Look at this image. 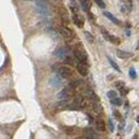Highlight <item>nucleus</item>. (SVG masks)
<instances>
[{"mask_svg": "<svg viewBox=\"0 0 139 139\" xmlns=\"http://www.w3.org/2000/svg\"><path fill=\"white\" fill-rule=\"evenodd\" d=\"M74 56L76 60L78 61V63H85L87 64L88 61V56H87V52L85 51V48H84V45L78 43V44L75 46V49H74Z\"/></svg>", "mask_w": 139, "mask_h": 139, "instance_id": "1", "label": "nucleus"}, {"mask_svg": "<svg viewBox=\"0 0 139 139\" xmlns=\"http://www.w3.org/2000/svg\"><path fill=\"white\" fill-rule=\"evenodd\" d=\"M58 72L60 74V76H61L62 78H65V79H71V78L73 77L74 75V72L73 70L71 69V67L66 66V65H63V66H60Z\"/></svg>", "mask_w": 139, "mask_h": 139, "instance_id": "2", "label": "nucleus"}, {"mask_svg": "<svg viewBox=\"0 0 139 139\" xmlns=\"http://www.w3.org/2000/svg\"><path fill=\"white\" fill-rule=\"evenodd\" d=\"M102 33H103V35H104V38L106 39V40L109 41V42H111L112 44H115V45H119L120 44V39L118 37H116V35L109 34L108 32L104 29V28H102Z\"/></svg>", "mask_w": 139, "mask_h": 139, "instance_id": "3", "label": "nucleus"}, {"mask_svg": "<svg viewBox=\"0 0 139 139\" xmlns=\"http://www.w3.org/2000/svg\"><path fill=\"white\" fill-rule=\"evenodd\" d=\"M37 8H38V11L40 12L41 14H43V15H48L49 14V9L47 4L42 1V0H40V1H37Z\"/></svg>", "mask_w": 139, "mask_h": 139, "instance_id": "4", "label": "nucleus"}, {"mask_svg": "<svg viewBox=\"0 0 139 139\" xmlns=\"http://www.w3.org/2000/svg\"><path fill=\"white\" fill-rule=\"evenodd\" d=\"M73 103H74V104H76L77 106H79L80 109H81V108H85V107L88 106V101L84 97V96H80V95L75 96Z\"/></svg>", "mask_w": 139, "mask_h": 139, "instance_id": "5", "label": "nucleus"}, {"mask_svg": "<svg viewBox=\"0 0 139 139\" xmlns=\"http://www.w3.org/2000/svg\"><path fill=\"white\" fill-rule=\"evenodd\" d=\"M76 69H77V71H78V73H79L81 76H84V77H86V76H87V75L89 74L88 64H85V63H77Z\"/></svg>", "mask_w": 139, "mask_h": 139, "instance_id": "6", "label": "nucleus"}, {"mask_svg": "<svg viewBox=\"0 0 139 139\" xmlns=\"http://www.w3.org/2000/svg\"><path fill=\"white\" fill-rule=\"evenodd\" d=\"M73 21H74V24L76 25L78 28H83L84 27L85 20H84V18L78 13L77 14H73Z\"/></svg>", "mask_w": 139, "mask_h": 139, "instance_id": "7", "label": "nucleus"}, {"mask_svg": "<svg viewBox=\"0 0 139 139\" xmlns=\"http://www.w3.org/2000/svg\"><path fill=\"white\" fill-rule=\"evenodd\" d=\"M117 56L119 57L120 59H127V58H131L133 56L132 52H128V51H125V50H122V49H117Z\"/></svg>", "mask_w": 139, "mask_h": 139, "instance_id": "8", "label": "nucleus"}, {"mask_svg": "<svg viewBox=\"0 0 139 139\" xmlns=\"http://www.w3.org/2000/svg\"><path fill=\"white\" fill-rule=\"evenodd\" d=\"M60 33H61L62 37L65 38V39H71V38H73L72 31H71L70 29H67V28H65V27H61V28H60Z\"/></svg>", "mask_w": 139, "mask_h": 139, "instance_id": "9", "label": "nucleus"}, {"mask_svg": "<svg viewBox=\"0 0 139 139\" xmlns=\"http://www.w3.org/2000/svg\"><path fill=\"white\" fill-rule=\"evenodd\" d=\"M62 131L65 134L70 135V136H73V135L76 134V132L78 130H77L76 127H74V126H64V127H62Z\"/></svg>", "mask_w": 139, "mask_h": 139, "instance_id": "10", "label": "nucleus"}, {"mask_svg": "<svg viewBox=\"0 0 139 139\" xmlns=\"http://www.w3.org/2000/svg\"><path fill=\"white\" fill-rule=\"evenodd\" d=\"M80 1V5L81 8H83V10L85 11V12H89L91 9V1L90 0H79Z\"/></svg>", "mask_w": 139, "mask_h": 139, "instance_id": "11", "label": "nucleus"}, {"mask_svg": "<svg viewBox=\"0 0 139 139\" xmlns=\"http://www.w3.org/2000/svg\"><path fill=\"white\" fill-rule=\"evenodd\" d=\"M70 95H71V91H69L67 89H63V90L60 92V93L58 94V97L60 99H62V101H65L66 98H69L70 97Z\"/></svg>", "mask_w": 139, "mask_h": 139, "instance_id": "12", "label": "nucleus"}, {"mask_svg": "<svg viewBox=\"0 0 139 139\" xmlns=\"http://www.w3.org/2000/svg\"><path fill=\"white\" fill-rule=\"evenodd\" d=\"M104 15H105V16H106V17H107V18H108V19H110V20H111L113 24L120 25V20L118 19L117 17H115V16H113V15H112V14L110 13V12H107V11H106V12H104Z\"/></svg>", "mask_w": 139, "mask_h": 139, "instance_id": "13", "label": "nucleus"}, {"mask_svg": "<svg viewBox=\"0 0 139 139\" xmlns=\"http://www.w3.org/2000/svg\"><path fill=\"white\" fill-rule=\"evenodd\" d=\"M96 128L99 131V132H105L106 131V126H105V123L103 120H97L96 121Z\"/></svg>", "mask_w": 139, "mask_h": 139, "instance_id": "14", "label": "nucleus"}, {"mask_svg": "<svg viewBox=\"0 0 139 139\" xmlns=\"http://www.w3.org/2000/svg\"><path fill=\"white\" fill-rule=\"evenodd\" d=\"M50 85L53 86V87H60V86H61V80H60L59 77L53 76L50 79Z\"/></svg>", "mask_w": 139, "mask_h": 139, "instance_id": "15", "label": "nucleus"}, {"mask_svg": "<svg viewBox=\"0 0 139 139\" xmlns=\"http://www.w3.org/2000/svg\"><path fill=\"white\" fill-rule=\"evenodd\" d=\"M85 132H86V135L88 136V138H95V136H96L95 132L92 128H86Z\"/></svg>", "mask_w": 139, "mask_h": 139, "instance_id": "16", "label": "nucleus"}, {"mask_svg": "<svg viewBox=\"0 0 139 139\" xmlns=\"http://www.w3.org/2000/svg\"><path fill=\"white\" fill-rule=\"evenodd\" d=\"M63 62L65 64H69V65H74V58H72L71 56H65V58L63 59Z\"/></svg>", "mask_w": 139, "mask_h": 139, "instance_id": "17", "label": "nucleus"}, {"mask_svg": "<svg viewBox=\"0 0 139 139\" xmlns=\"http://www.w3.org/2000/svg\"><path fill=\"white\" fill-rule=\"evenodd\" d=\"M108 61H109V63L110 64H111V66L113 67V69H115L116 71H117V72H121V70H120V67H119V65H118V64L115 62V61H113V60L111 59V58H110V57H108Z\"/></svg>", "mask_w": 139, "mask_h": 139, "instance_id": "18", "label": "nucleus"}, {"mask_svg": "<svg viewBox=\"0 0 139 139\" xmlns=\"http://www.w3.org/2000/svg\"><path fill=\"white\" fill-rule=\"evenodd\" d=\"M92 106H93V110L95 112H101L102 111V106L99 105V103L98 102H94L93 104H92Z\"/></svg>", "mask_w": 139, "mask_h": 139, "instance_id": "19", "label": "nucleus"}, {"mask_svg": "<svg viewBox=\"0 0 139 139\" xmlns=\"http://www.w3.org/2000/svg\"><path fill=\"white\" fill-rule=\"evenodd\" d=\"M87 94H88V96H89V97H90L91 99H94L95 102L98 101V97L95 95V93H94V92L92 91V90H88V91H87Z\"/></svg>", "mask_w": 139, "mask_h": 139, "instance_id": "20", "label": "nucleus"}, {"mask_svg": "<svg viewBox=\"0 0 139 139\" xmlns=\"http://www.w3.org/2000/svg\"><path fill=\"white\" fill-rule=\"evenodd\" d=\"M111 103L113 105H116V106H121L123 104V102H122V99H121L120 97H115V98H112L111 99Z\"/></svg>", "mask_w": 139, "mask_h": 139, "instance_id": "21", "label": "nucleus"}, {"mask_svg": "<svg viewBox=\"0 0 139 139\" xmlns=\"http://www.w3.org/2000/svg\"><path fill=\"white\" fill-rule=\"evenodd\" d=\"M65 53H66V51H65V49L64 48H59V49H57L56 50V55L58 57H64L65 56Z\"/></svg>", "mask_w": 139, "mask_h": 139, "instance_id": "22", "label": "nucleus"}, {"mask_svg": "<svg viewBox=\"0 0 139 139\" xmlns=\"http://www.w3.org/2000/svg\"><path fill=\"white\" fill-rule=\"evenodd\" d=\"M71 9H72V11L74 12V14H77L78 13V6H77V4H76V2L75 1H71Z\"/></svg>", "mask_w": 139, "mask_h": 139, "instance_id": "23", "label": "nucleus"}, {"mask_svg": "<svg viewBox=\"0 0 139 139\" xmlns=\"http://www.w3.org/2000/svg\"><path fill=\"white\" fill-rule=\"evenodd\" d=\"M85 35H86V38H87L88 42H90V43H93V41H94V38H93V35H92V34H90L88 31H85Z\"/></svg>", "mask_w": 139, "mask_h": 139, "instance_id": "24", "label": "nucleus"}, {"mask_svg": "<svg viewBox=\"0 0 139 139\" xmlns=\"http://www.w3.org/2000/svg\"><path fill=\"white\" fill-rule=\"evenodd\" d=\"M107 96L110 98V99H112V98H115V97H117V92L116 91H108L107 92Z\"/></svg>", "mask_w": 139, "mask_h": 139, "instance_id": "25", "label": "nucleus"}, {"mask_svg": "<svg viewBox=\"0 0 139 139\" xmlns=\"http://www.w3.org/2000/svg\"><path fill=\"white\" fill-rule=\"evenodd\" d=\"M130 76H131V78H136L137 77V74H136V71H135V69L134 67H131L130 69Z\"/></svg>", "mask_w": 139, "mask_h": 139, "instance_id": "26", "label": "nucleus"}, {"mask_svg": "<svg viewBox=\"0 0 139 139\" xmlns=\"http://www.w3.org/2000/svg\"><path fill=\"white\" fill-rule=\"evenodd\" d=\"M94 1H95V3H96V4H97V5L99 6V8L104 9L105 6H106V4H105V2L103 1V0H94Z\"/></svg>", "mask_w": 139, "mask_h": 139, "instance_id": "27", "label": "nucleus"}, {"mask_svg": "<svg viewBox=\"0 0 139 139\" xmlns=\"http://www.w3.org/2000/svg\"><path fill=\"white\" fill-rule=\"evenodd\" d=\"M116 86L119 90H122V89H124V87H125V85H124L123 81H118V83L116 84Z\"/></svg>", "mask_w": 139, "mask_h": 139, "instance_id": "28", "label": "nucleus"}, {"mask_svg": "<svg viewBox=\"0 0 139 139\" xmlns=\"http://www.w3.org/2000/svg\"><path fill=\"white\" fill-rule=\"evenodd\" d=\"M108 123H109V131L110 132H113V131H115V125H113V123H112V120L110 119Z\"/></svg>", "mask_w": 139, "mask_h": 139, "instance_id": "29", "label": "nucleus"}, {"mask_svg": "<svg viewBox=\"0 0 139 139\" xmlns=\"http://www.w3.org/2000/svg\"><path fill=\"white\" fill-rule=\"evenodd\" d=\"M113 115H115V117H117L119 120H122V117H121V115L118 111H115V112H113Z\"/></svg>", "mask_w": 139, "mask_h": 139, "instance_id": "30", "label": "nucleus"}, {"mask_svg": "<svg viewBox=\"0 0 139 139\" xmlns=\"http://www.w3.org/2000/svg\"><path fill=\"white\" fill-rule=\"evenodd\" d=\"M133 139H138V136H137V135H134V137H133Z\"/></svg>", "mask_w": 139, "mask_h": 139, "instance_id": "31", "label": "nucleus"}]
</instances>
